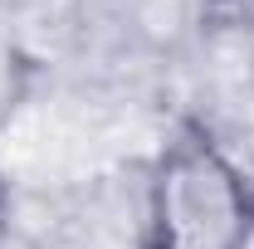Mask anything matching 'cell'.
Instances as JSON below:
<instances>
[{"label": "cell", "mask_w": 254, "mask_h": 249, "mask_svg": "<svg viewBox=\"0 0 254 249\" xmlns=\"http://www.w3.org/2000/svg\"><path fill=\"white\" fill-rule=\"evenodd\" d=\"M5 215H10V190H5V181H0V235H5Z\"/></svg>", "instance_id": "2"}, {"label": "cell", "mask_w": 254, "mask_h": 249, "mask_svg": "<svg viewBox=\"0 0 254 249\" xmlns=\"http://www.w3.org/2000/svg\"><path fill=\"white\" fill-rule=\"evenodd\" d=\"M137 249H254V181L200 118H181L147 166Z\"/></svg>", "instance_id": "1"}]
</instances>
